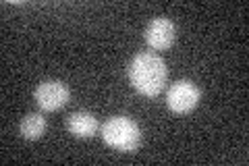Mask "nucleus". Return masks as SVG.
<instances>
[{
  "instance_id": "f257e3e1",
  "label": "nucleus",
  "mask_w": 249,
  "mask_h": 166,
  "mask_svg": "<svg viewBox=\"0 0 249 166\" xmlns=\"http://www.w3.org/2000/svg\"><path fill=\"white\" fill-rule=\"evenodd\" d=\"M168 71L158 54L142 52L129 62V81L145 98H156L164 90Z\"/></svg>"
},
{
  "instance_id": "f03ea898",
  "label": "nucleus",
  "mask_w": 249,
  "mask_h": 166,
  "mask_svg": "<svg viewBox=\"0 0 249 166\" xmlns=\"http://www.w3.org/2000/svg\"><path fill=\"white\" fill-rule=\"evenodd\" d=\"M102 139L119 152H135L142 146V129L129 116H112L102 125Z\"/></svg>"
},
{
  "instance_id": "7ed1b4c3",
  "label": "nucleus",
  "mask_w": 249,
  "mask_h": 166,
  "mask_svg": "<svg viewBox=\"0 0 249 166\" xmlns=\"http://www.w3.org/2000/svg\"><path fill=\"white\" fill-rule=\"evenodd\" d=\"M197 104H199V90L196 83L187 81V79L177 81L166 93V106H168V110H173L175 114L191 112V110H196Z\"/></svg>"
},
{
  "instance_id": "20e7f679",
  "label": "nucleus",
  "mask_w": 249,
  "mask_h": 166,
  "mask_svg": "<svg viewBox=\"0 0 249 166\" xmlns=\"http://www.w3.org/2000/svg\"><path fill=\"white\" fill-rule=\"evenodd\" d=\"M69 98H71V92H69L67 83L56 81V79L40 83L36 90L37 106L42 110H46V112H54V110H60L62 106H67Z\"/></svg>"
},
{
  "instance_id": "39448f33",
  "label": "nucleus",
  "mask_w": 249,
  "mask_h": 166,
  "mask_svg": "<svg viewBox=\"0 0 249 166\" xmlns=\"http://www.w3.org/2000/svg\"><path fill=\"white\" fill-rule=\"evenodd\" d=\"M145 44L154 50H168L177 39V27L170 19L158 17L145 27Z\"/></svg>"
},
{
  "instance_id": "423d86ee",
  "label": "nucleus",
  "mask_w": 249,
  "mask_h": 166,
  "mask_svg": "<svg viewBox=\"0 0 249 166\" xmlns=\"http://www.w3.org/2000/svg\"><path fill=\"white\" fill-rule=\"evenodd\" d=\"M69 131L79 139H89L98 133V118L88 110H79L69 116Z\"/></svg>"
},
{
  "instance_id": "0eeeda50",
  "label": "nucleus",
  "mask_w": 249,
  "mask_h": 166,
  "mask_svg": "<svg viewBox=\"0 0 249 166\" xmlns=\"http://www.w3.org/2000/svg\"><path fill=\"white\" fill-rule=\"evenodd\" d=\"M44 131H46V118L42 114L31 112L21 121V135L25 139H31V141L40 139L44 135Z\"/></svg>"
}]
</instances>
